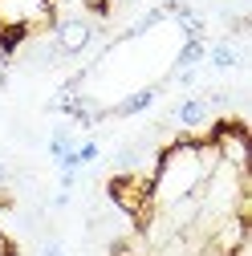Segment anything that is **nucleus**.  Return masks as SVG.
I'll return each mask as SVG.
<instances>
[{"instance_id": "nucleus-1", "label": "nucleus", "mask_w": 252, "mask_h": 256, "mask_svg": "<svg viewBox=\"0 0 252 256\" xmlns=\"http://www.w3.org/2000/svg\"><path fill=\"white\" fill-rule=\"evenodd\" d=\"M167 122L175 126V134H183V138H208L212 126L220 122V114L208 106L204 94H187V98H179V102L171 106Z\"/></svg>"}, {"instance_id": "nucleus-2", "label": "nucleus", "mask_w": 252, "mask_h": 256, "mask_svg": "<svg viewBox=\"0 0 252 256\" xmlns=\"http://www.w3.org/2000/svg\"><path fill=\"white\" fill-rule=\"evenodd\" d=\"M49 37H53V45L61 49V57H82L90 45H94V37H98V16H53L49 20Z\"/></svg>"}, {"instance_id": "nucleus-3", "label": "nucleus", "mask_w": 252, "mask_h": 256, "mask_svg": "<svg viewBox=\"0 0 252 256\" xmlns=\"http://www.w3.org/2000/svg\"><path fill=\"white\" fill-rule=\"evenodd\" d=\"M212 142L220 150V163L248 171V126H244V118H220L212 126Z\"/></svg>"}, {"instance_id": "nucleus-4", "label": "nucleus", "mask_w": 252, "mask_h": 256, "mask_svg": "<svg viewBox=\"0 0 252 256\" xmlns=\"http://www.w3.org/2000/svg\"><path fill=\"white\" fill-rule=\"evenodd\" d=\"M167 86L159 82V86H138V90H130L122 102H114V106H106V118H134V114H142V110H150L154 106V98H159Z\"/></svg>"}, {"instance_id": "nucleus-5", "label": "nucleus", "mask_w": 252, "mask_h": 256, "mask_svg": "<svg viewBox=\"0 0 252 256\" xmlns=\"http://www.w3.org/2000/svg\"><path fill=\"white\" fill-rule=\"evenodd\" d=\"M8 74H12V41L0 33V86H8Z\"/></svg>"}, {"instance_id": "nucleus-6", "label": "nucleus", "mask_w": 252, "mask_h": 256, "mask_svg": "<svg viewBox=\"0 0 252 256\" xmlns=\"http://www.w3.org/2000/svg\"><path fill=\"white\" fill-rule=\"evenodd\" d=\"M37 256H66V244H61L57 236H45L41 248H37Z\"/></svg>"}, {"instance_id": "nucleus-7", "label": "nucleus", "mask_w": 252, "mask_h": 256, "mask_svg": "<svg viewBox=\"0 0 252 256\" xmlns=\"http://www.w3.org/2000/svg\"><path fill=\"white\" fill-rule=\"evenodd\" d=\"M8 179H12V163L0 158V191H8Z\"/></svg>"}]
</instances>
